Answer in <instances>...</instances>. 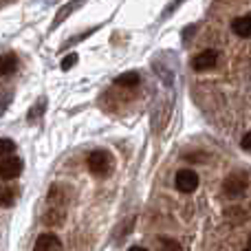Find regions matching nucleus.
Returning a JSON list of instances; mask_svg holds the SVG:
<instances>
[{"label":"nucleus","mask_w":251,"mask_h":251,"mask_svg":"<svg viewBox=\"0 0 251 251\" xmlns=\"http://www.w3.org/2000/svg\"><path fill=\"white\" fill-rule=\"evenodd\" d=\"M82 4H84V0H73V2H69V4H66V7H62V9H60V13H57V18H55V22H53V26H57L62 20H64L66 16H69L71 11H73V9L82 7Z\"/></svg>","instance_id":"obj_11"},{"label":"nucleus","mask_w":251,"mask_h":251,"mask_svg":"<svg viewBox=\"0 0 251 251\" xmlns=\"http://www.w3.org/2000/svg\"><path fill=\"white\" fill-rule=\"evenodd\" d=\"M128 251H148V249L146 247H130Z\"/></svg>","instance_id":"obj_17"},{"label":"nucleus","mask_w":251,"mask_h":251,"mask_svg":"<svg viewBox=\"0 0 251 251\" xmlns=\"http://www.w3.org/2000/svg\"><path fill=\"white\" fill-rule=\"evenodd\" d=\"M77 62V53H71V55H66L64 60H62V71H69V69H73V64Z\"/></svg>","instance_id":"obj_14"},{"label":"nucleus","mask_w":251,"mask_h":251,"mask_svg":"<svg viewBox=\"0 0 251 251\" xmlns=\"http://www.w3.org/2000/svg\"><path fill=\"white\" fill-rule=\"evenodd\" d=\"M88 170H91L95 176H108L110 170H113V156L106 150H95L88 156Z\"/></svg>","instance_id":"obj_1"},{"label":"nucleus","mask_w":251,"mask_h":251,"mask_svg":"<svg viewBox=\"0 0 251 251\" xmlns=\"http://www.w3.org/2000/svg\"><path fill=\"white\" fill-rule=\"evenodd\" d=\"M240 146H243V150L251 152V132H247L243 139H240Z\"/></svg>","instance_id":"obj_15"},{"label":"nucleus","mask_w":251,"mask_h":251,"mask_svg":"<svg viewBox=\"0 0 251 251\" xmlns=\"http://www.w3.org/2000/svg\"><path fill=\"white\" fill-rule=\"evenodd\" d=\"M115 84H117V86H124V88L137 86V84H139V73H134V71H128V73L119 75V77L115 79Z\"/></svg>","instance_id":"obj_10"},{"label":"nucleus","mask_w":251,"mask_h":251,"mask_svg":"<svg viewBox=\"0 0 251 251\" xmlns=\"http://www.w3.org/2000/svg\"><path fill=\"white\" fill-rule=\"evenodd\" d=\"M216 64H218V53L214 51V49H205V51H201L199 55H194V60H192V69L199 71V73L214 69Z\"/></svg>","instance_id":"obj_4"},{"label":"nucleus","mask_w":251,"mask_h":251,"mask_svg":"<svg viewBox=\"0 0 251 251\" xmlns=\"http://www.w3.org/2000/svg\"><path fill=\"white\" fill-rule=\"evenodd\" d=\"M16 150V143L11 139H0V159H7L11 156V152Z\"/></svg>","instance_id":"obj_12"},{"label":"nucleus","mask_w":251,"mask_h":251,"mask_svg":"<svg viewBox=\"0 0 251 251\" xmlns=\"http://www.w3.org/2000/svg\"><path fill=\"white\" fill-rule=\"evenodd\" d=\"M249 245H251V236H249Z\"/></svg>","instance_id":"obj_19"},{"label":"nucleus","mask_w":251,"mask_h":251,"mask_svg":"<svg viewBox=\"0 0 251 251\" xmlns=\"http://www.w3.org/2000/svg\"><path fill=\"white\" fill-rule=\"evenodd\" d=\"M181 2H183V0H174V2H172V4H170V7H168V9H165V11H168V13H172V9H176V7H178V4H181Z\"/></svg>","instance_id":"obj_16"},{"label":"nucleus","mask_w":251,"mask_h":251,"mask_svg":"<svg viewBox=\"0 0 251 251\" xmlns=\"http://www.w3.org/2000/svg\"><path fill=\"white\" fill-rule=\"evenodd\" d=\"M174 185H176L178 192L190 194V192H194L196 187H199V174H196L194 170H181V172H176Z\"/></svg>","instance_id":"obj_3"},{"label":"nucleus","mask_w":251,"mask_h":251,"mask_svg":"<svg viewBox=\"0 0 251 251\" xmlns=\"http://www.w3.org/2000/svg\"><path fill=\"white\" fill-rule=\"evenodd\" d=\"M223 190H225V194L229 196V199H238V196H243L245 190H247V174L245 172L229 174V176L225 178V183H223Z\"/></svg>","instance_id":"obj_2"},{"label":"nucleus","mask_w":251,"mask_h":251,"mask_svg":"<svg viewBox=\"0 0 251 251\" xmlns=\"http://www.w3.org/2000/svg\"><path fill=\"white\" fill-rule=\"evenodd\" d=\"M22 172V161L18 156H7V159H0V181H11L18 178Z\"/></svg>","instance_id":"obj_5"},{"label":"nucleus","mask_w":251,"mask_h":251,"mask_svg":"<svg viewBox=\"0 0 251 251\" xmlns=\"http://www.w3.org/2000/svg\"><path fill=\"white\" fill-rule=\"evenodd\" d=\"M245 251H251V247H247V249H245Z\"/></svg>","instance_id":"obj_18"},{"label":"nucleus","mask_w":251,"mask_h":251,"mask_svg":"<svg viewBox=\"0 0 251 251\" xmlns=\"http://www.w3.org/2000/svg\"><path fill=\"white\" fill-rule=\"evenodd\" d=\"M18 69V57L13 55V53H4V55H0V75H11L13 71Z\"/></svg>","instance_id":"obj_8"},{"label":"nucleus","mask_w":251,"mask_h":251,"mask_svg":"<svg viewBox=\"0 0 251 251\" xmlns=\"http://www.w3.org/2000/svg\"><path fill=\"white\" fill-rule=\"evenodd\" d=\"M159 249L161 251H181L178 243L172 238H159Z\"/></svg>","instance_id":"obj_13"},{"label":"nucleus","mask_w":251,"mask_h":251,"mask_svg":"<svg viewBox=\"0 0 251 251\" xmlns=\"http://www.w3.org/2000/svg\"><path fill=\"white\" fill-rule=\"evenodd\" d=\"M18 199V187H11V185H2L0 187V205L2 207H11Z\"/></svg>","instance_id":"obj_9"},{"label":"nucleus","mask_w":251,"mask_h":251,"mask_svg":"<svg viewBox=\"0 0 251 251\" xmlns=\"http://www.w3.org/2000/svg\"><path fill=\"white\" fill-rule=\"evenodd\" d=\"M231 29H234V33L240 35V38H251V13L234 18V20H231Z\"/></svg>","instance_id":"obj_7"},{"label":"nucleus","mask_w":251,"mask_h":251,"mask_svg":"<svg viewBox=\"0 0 251 251\" xmlns=\"http://www.w3.org/2000/svg\"><path fill=\"white\" fill-rule=\"evenodd\" d=\"M33 251H62V240L55 234H42L35 240Z\"/></svg>","instance_id":"obj_6"}]
</instances>
